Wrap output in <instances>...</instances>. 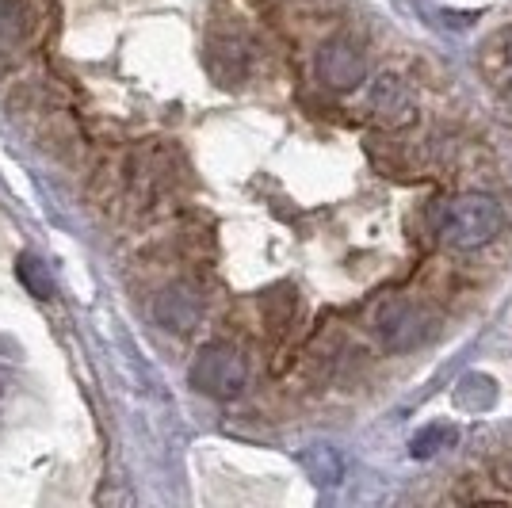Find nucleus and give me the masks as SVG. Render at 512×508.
Returning a JSON list of instances; mask_svg holds the SVG:
<instances>
[{
	"label": "nucleus",
	"mask_w": 512,
	"mask_h": 508,
	"mask_svg": "<svg viewBox=\"0 0 512 508\" xmlns=\"http://www.w3.org/2000/svg\"><path fill=\"white\" fill-rule=\"evenodd\" d=\"M490 50H497V54L505 58V73H509V85H512V31L497 35V39L490 43Z\"/></svg>",
	"instance_id": "11"
},
{
	"label": "nucleus",
	"mask_w": 512,
	"mask_h": 508,
	"mask_svg": "<svg viewBox=\"0 0 512 508\" xmlns=\"http://www.w3.org/2000/svg\"><path fill=\"white\" fill-rule=\"evenodd\" d=\"M371 115L390 130L409 127L417 119V100H413V92H409L402 77H394V73L375 77V85H371Z\"/></svg>",
	"instance_id": "5"
},
{
	"label": "nucleus",
	"mask_w": 512,
	"mask_h": 508,
	"mask_svg": "<svg viewBox=\"0 0 512 508\" xmlns=\"http://www.w3.org/2000/svg\"><path fill=\"white\" fill-rule=\"evenodd\" d=\"M375 333L386 352H413L436 333V318L413 298H390L375 314Z\"/></svg>",
	"instance_id": "3"
},
{
	"label": "nucleus",
	"mask_w": 512,
	"mask_h": 508,
	"mask_svg": "<svg viewBox=\"0 0 512 508\" xmlns=\"http://www.w3.org/2000/svg\"><path fill=\"white\" fill-rule=\"evenodd\" d=\"M432 226H436L440 241H444L448 249L470 253V249L490 245L493 237L505 230V211H501V203H497L493 195L467 191V195H455V199L436 203Z\"/></svg>",
	"instance_id": "1"
},
{
	"label": "nucleus",
	"mask_w": 512,
	"mask_h": 508,
	"mask_svg": "<svg viewBox=\"0 0 512 508\" xmlns=\"http://www.w3.org/2000/svg\"><path fill=\"white\" fill-rule=\"evenodd\" d=\"M16 276H20V283L35 298H54V276H50V268H46V264L35 253H23L20 256V264H16Z\"/></svg>",
	"instance_id": "9"
},
{
	"label": "nucleus",
	"mask_w": 512,
	"mask_h": 508,
	"mask_svg": "<svg viewBox=\"0 0 512 508\" xmlns=\"http://www.w3.org/2000/svg\"><path fill=\"white\" fill-rule=\"evenodd\" d=\"M493 402H497V382H493L490 375H482V371H470V375H463L459 386H455V405H459V409L486 413V409H493Z\"/></svg>",
	"instance_id": "8"
},
{
	"label": "nucleus",
	"mask_w": 512,
	"mask_h": 508,
	"mask_svg": "<svg viewBox=\"0 0 512 508\" xmlns=\"http://www.w3.org/2000/svg\"><path fill=\"white\" fill-rule=\"evenodd\" d=\"M153 318L157 325H165L172 333H188L199 325L203 318V295H199V287L195 283H169L157 302H153Z\"/></svg>",
	"instance_id": "6"
},
{
	"label": "nucleus",
	"mask_w": 512,
	"mask_h": 508,
	"mask_svg": "<svg viewBox=\"0 0 512 508\" xmlns=\"http://www.w3.org/2000/svg\"><path fill=\"white\" fill-rule=\"evenodd\" d=\"M35 31V16L23 0H0V58L23 50V43Z\"/></svg>",
	"instance_id": "7"
},
{
	"label": "nucleus",
	"mask_w": 512,
	"mask_h": 508,
	"mask_svg": "<svg viewBox=\"0 0 512 508\" xmlns=\"http://www.w3.org/2000/svg\"><path fill=\"white\" fill-rule=\"evenodd\" d=\"M455 440H459L455 424H428V428H421V432L413 436L409 451H413V459H432V455H440V451L451 447Z\"/></svg>",
	"instance_id": "10"
},
{
	"label": "nucleus",
	"mask_w": 512,
	"mask_h": 508,
	"mask_svg": "<svg viewBox=\"0 0 512 508\" xmlns=\"http://www.w3.org/2000/svg\"><path fill=\"white\" fill-rule=\"evenodd\" d=\"M318 77L333 92H352L367 77V58L348 35H333L318 46Z\"/></svg>",
	"instance_id": "4"
},
{
	"label": "nucleus",
	"mask_w": 512,
	"mask_h": 508,
	"mask_svg": "<svg viewBox=\"0 0 512 508\" xmlns=\"http://www.w3.org/2000/svg\"><path fill=\"white\" fill-rule=\"evenodd\" d=\"M245 379H249V367H245V356L237 352L234 344L214 340V344L199 348V356L192 363V386L199 394L230 402L245 390Z\"/></svg>",
	"instance_id": "2"
}]
</instances>
